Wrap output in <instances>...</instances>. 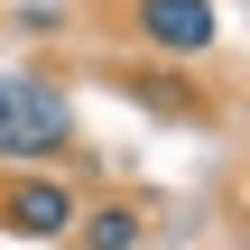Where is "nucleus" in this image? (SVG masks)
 Here are the masks:
<instances>
[{
    "instance_id": "6",
    "label": "nucleus",
    "mask_w": 250,
    "mask_h": 250,
    "mask_svg": "<svg viewBox=\"0 0 250 250\" xmlns=\"http://www.w3.org/2000/svg\"><path fill=\"white\" fill-rule=\"evenodd\" d=\"M19 28H28V37H56V28H65V9H56V0H28V9H19Z\"/></svg>"
},
{
    "instance_id": "5",
    "label": "nucleus",
    "mask_w": 250,
    "mask_h": 250,
    "mask_svg": "<svg viewBox=\"0 0 250 250\" xmlns=\"http://www.w3.org/2000/svg\"><path fill=\"white\" fill-rule=\"evenodd\" d=\"M65 241L74 250H148V213L139 204H83Z\"/></svg>"
},
{
    "instance_id": "2",
    "label": "nucleus",
    "mask_w": 250,
    "mask_h": 250,
    "mask_svg": "<svg viewBox=\"0 0 250 250\" xmlns=\"http://www.w3.org/2000/svg\"><path fill=\"white\" fill-rule=\"evenodd\" d=\"M121 28L158 56V65H204L223 46V0H130Z\"/></svg>"
},
{
    "instance_id": "1",
    "label": "nucleus",
    "mask_w": 250,
    "mask_h": 250,
    "mask_svg": "<svg viewBox=\"0 0 250 250\" xmlns=\"http://www.w3.org/2000/svg\"><path fill=\"white\" fill-rule=\"evenodd\" d=\"M74 158V93L37 65L0 74V167H56Z\"/></svg>"
},
{
    "instance_id": "4",
    "label": "nucleus",
    "mask_w": 250,
    "mask_h": 250,
    "mask_svg": "<svg viewBox=\"0 0 250 250\" xmlns=\"http://www.w3.org/2000/svg\"><path fill=\"white\" fill-rule=\"evenodd\" d=\"M130 93L158 121H213V93L195 83V65H148V74H130Z\"/></svg>"
},
{
    "instance_id": "3",
    "label": "nucleus",
    "mask_w": 250,
    "mask_h": 250,
    "mask_svg": "<svg viewBox=\"0 0 250 250\" xmlns=\"http://www.w3.org/2000/svg\"><path fill=\"white\" fill-rule=\"evenodd\" d=\"M74 213H83V195H74L65 176H46V167L0 176V232H19V241H65Z\"/></svg>"
}]
</instances>
